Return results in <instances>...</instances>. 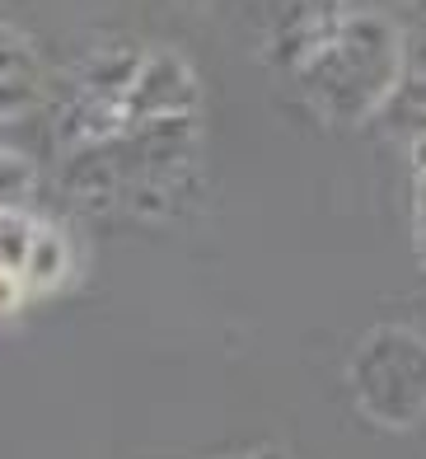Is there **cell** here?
<instances>
[{"label": "cell", "instance_id": "12", "mask_svg": "<svg viewBox=\"0 0 426 459\" xmlns=\"http://www.w3.org/2000/svg\"><path fill=\"white\" fill-rule=\"evenodd\" d=\"M422 263H426V235H422Z\"/></svg>", "mask_w": 426, "mask_h": 459}, {"label": "cell", "instance_id": "1", "mask_svg": "<svg viewBox=\"0 0 426 459\" xmlns=\"http://www.w3.org/2000/svg\"><path fill=\"white\" fill-rule=\"evenodd\" d=\"M309 75L318 80V94L328 99L333 113H343V117L370 113L385 103L394 80L403 75L398 71V43L389 29L361 19V24H352L337 38V48H328L324 61H314Z\"/></svg>", "mask_w": 426, "mask_h": 459}, {"label": "cell", "instance_id": "8", "mask_svg": "<svg viewBox=\"0 0 426 459\" xmlns=\"http://www.w3.org/2000/svg\"><path fill=\"white\" fill-rule=\"evenodd\" d=\"M33 99H38V90H33L29 75H0V117L29 108Z\"/></svg>", "mask_w": 426, "mask_h": 459}, {"label": "cell", "instance_id": "10", "mask_svg": "<svg viewBox=\"0 0 426 459\" xmlns=\"http://www.w3.org/2000/svg\"><path fill=\"white\" fill-rule=\"evenodd\" d=\"M24 277L19 273H0V315H14L19 305H24Z\"/></svg>", "mask_w": 426, "mask_h": 459}, {"label": "cell", "instance_id": "3", "mask_svg": "<svg viewBox=\"0 0 426 459\" xmlns=\"http://www.w3.org/2000/svg\"><path fill=\"white\" fill-rule=\"evenodd\" d=\"M71 273V244L61 230L52 225H33V239H29V254H24V267H19V277H24V290L29 296H42V290H57Z\"/></svg>", "mask_w": 426, "mask_h": 459}, {"label": "cell", "instance_id": "4", "mask_svg": "<svg viewBox=\"0 0 426 459\" xmlns=\"http://www.w3.org/2000/svg\"><path fill=\"white\" fill-rule=\"evenodd\" d=\"M379 113H385L394 136H408L413 145L426 141V75H398Z\"/></svg>", "mask_w": 426, "mask_h": 459}, {"label": "cell", "instance_id": "11", "mask_svg": "<svg viewBox=\"0 0 426 459\" xmlns=\"http://www.w3.org/2000/svg\"><path fill=\"white\" fill-rule=\"evenodd\" d=\"M413 221H417L422 235H426V169L417 174V187H413Z\"/></svg>", "mask_w": 426, "mask_h": 459}, {"label": "cell", "instance_id": "6", "mask_svg": "<svg viewBox=\"0 0 426 459\" xmlns=\"http://www.w3.org/2000/svg\"><path fill=\"white\" fill-rule=\"evenodd\" d=\"M33 239V221L24 212H0V273H19Z\"/></svg>", "mask_w": 426, "mask_h": 459}, {"label": "cell", "instance_id": "5", "mask_svg": "<svg viewBox=\"0 0 426 459\" xmlns=\"http://www.w3.org/2000/svg\"><path fill=\"white\" fill-rule=\"evenodd\" d=\"M33 193V164L0 145V212H19Z\"/></svg>", "mask_w": 426, "mask_h": 459}, {"label": "cell", "instance_id": "2", "mask_svg": "<svg viewBox=\"0 0 426 459\" xmlns=\"http://www.w3.org/2000/svg\"><path fill=\"white\" fill-rule=\"evenodd\" d=\"M126 122H155V117H183L193 108V75L178 56H151L141 75L122 90Z\"/></svg>", "mask_w": 426, "mask_h": 459}, {"label": "cell", "instance_id": "7", "mask_svg": "<svg viewBox=\"0 0 426 459\" xmlns=\"http://www.w3.org/2000/svg\"><path fill=\"white\" fill-rule=\"evenodd\" d=\"M394 43H398V71L403 75H426V10L408 19V29H403Z\"/></svg>", "mask_w": 426, "mask_h": 459}, {"label": "cell", "instance_id": "9", "mask_svg": "<svg viewBox=\"0 0 426 459\" xmlns=\"http://www.w3.org/2000/svg\"><path fill=\"white\" fill-rule=\"evenodd\" d=\"M0 75H29V48L14 33H0Z\"/></svg>", "mask_w": 426, "mask_h": 459}]
</instances>
